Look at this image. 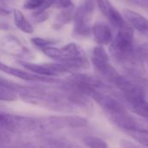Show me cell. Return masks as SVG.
Instances as JSON below:
<instances>
[{"instance_id":"cell-2","label":"cell","mask_w":148,"mask_h":148,"mask_svg":"<svg viewBox=\"0 0 148 148\" xmlns=\"http://www.w3.org/2000/svg\"><path fill=\"white\" fill-rule=\"evenodd\" d=\"M91 60L95 69L109 82H113L119 75L115 69L110 64L108 55L102 46L95 47L93 49Z\"/></svg>"},{"instance_id":"cell-8","label":"cell","mask_w":148,"mask_h":148,"mask_svg":"<svg viewBox=\"0 0 148 148\" xmlns=\"http://www.w3.org/2000/svg\"><path fill=\"white\" fill-rule=\"evenodd\" d=\"M92 32L95 41L101 45H108L113 42L114 36L111 29L105 23H95L92 28Z\"/></svg>"},{"instance_id":"cell-18","label":"cell","mask_w":148,"mask_h":148,"mask_svg":"<svg viewBox=\"0 0 148 148\" xmlns=\"http://www.w3.org/2000/svg\"><path fill=\"white\" fill-rule=\"evenodd\" d=\"M44 1L45 0H28L27 3L24 4V8L29 10L37 9L44 4Z\"/></svg>"},{"instance_id":"cell-5","label":"cell","mask_w":148,"mask_h":148,"mask_svg":"<svg viewBox=\"0 0 148 148\" xmlns=\"http://www.w3.org/2000/svg\"><path fill=\"white\" fill-rule=\"evenodd\" d=\"M122 15L126 22L134 29V30L135 29L140 33L148 36L147 18H146L143 15L130 9H124L122 11Z\"/></svg>"},{"instance_id":"cell-3","label":"cell","mask_w":148,"mask_h":148,"mask_svg":"<svg viewBox=\"0 0 148 148\" xmlns=\"http://www.w3.org/2000/svg\"><path fill=\"white\" fill-rule=\"evenodd\" d=\"M93 100L108 114H115L126 113V108L123 104L110 94L102 92H95L90 95Z\"/></svg>"},{"instance_id":"cell-9","label":"cell","mask_w":148,"mask_h":148,"mask_svg":"<svg viewBox=\"0 0 148 148\" xmlns=\"http://www.w3.org/2000/svg\"><path fill=\"white\" fill-rule=\"evenodd\" d=\"M0 48L3 52L12 56H21L25 52L24 47L18 42V40L9 36L1 40Z\"/></svg>"},{"instance_id":"cell-11","label":"cell","mask_w":148,"mask_h":148,"mask_svg":"<svg viewBox=\"0 0 148 148\" xmlns=\"http://www.w3.org/2000/svg\"><path fill=\"white\" fill-rule=\"evenodd\" d=\"M14 22H15L16 26L25 33L29 34L34 31L32 25L26 19L24 15L20 10H14Z\"/></svg>"},{"instance_id":"cell-19","label":"cell","mask_w":148,"mask_h":148,"mask_svg":"<svg viewBox=\"0 0 148 148\" xmlns=\"http://www.w3.org/2000/svg\"><path fill=\"white\" fill-rule=\"evenodd\" d=\"M32 42L36 46H38L40 48H42V49H44L46 47H49V44L54 43V42H50V41H48V40H45V39H42V38H39V37L33 38L32 39Z\"/></svg>"},{"instance_id":"cell-6","label":"cell","mask_w":148,"mask_h":148,"mask_svg":"<svg viewBox=\"0 0 148 148\" xmlns=\"http://www.w3.org/2000/svg\"><path fill=\"white\" fill-rule=\"evenodd\" d=\"M0 70L8 74V75H10L12 76L20 78V79H23L25 81L37 82H56L54 79L41 76V75L33 74L31 72H27V71L14 68V67H10V66L3 64L2 62H0Z\"/></svg>"},{"instance_id":"cell-10","label":"cell","mask_w":148,"mask_h":148,"mask_svg":"<svg viewBox=\"0 0 148 148\" xmlns=\"http://www.w3.org/2000/svg\"><path fill=\"white\" fill-rule=\"evenodd\" d=\"M18 86L16 84L0 78V101H12L17 98Z\"/></svg>"},{"instance_id":"cell-13","label":"cell","mask_w":148,"mask_h":148,"mask_svg":"<svg viewBox=\"0 0 148 148\" xmlns=\"http://www.w3.org/2000/svg\"><path fill=\"white\" fill-rule=\"evenodd\" d=\"M109 23L118 29L123 27L124 25L127 24V22L123 16V15L114 7L112 8V10L108 12V14L106 16Z\"/></svg>"},{"instance_id":"cell-14","label":"cell","mask_w":148,"mask_h":148,"mask_svg":"<svg viewBox=\"0 0 148 148\" xmlns=\"http://www.w3.org/2000/svg\"><path fill=\"white\" fill-rule=\"evenodd\" d=\"M129 108L134 114L145 119L146 121H148V101L147 99L142 100L138 103L130 106Z\"/></svg>"},{"instance_id":"cell-16","label":"cell","mask_w":148,"mask_h":148,"mask_svg":"<svg viewBox=\"0 0 148 148\" xmlns=\"http://www.w3.org/2000/svg\"><path fill=\"white\" fill-rule=\"evenodd\" d=\"M102 14L106 16L114 7L109 0H95Z\"/></svg>"},{"instance_id":"cell-17","label":"cell","mask_w":148,"mask_h":148,"mask_svg":"<svg viewBox=\"0 0 148 148\" xmlns=\"http://www.w3.org/2000/svg\"><path fill=\"white\" fill-rule=\"evenodd\" d=\"M136 54L141 62L142 61L148 62V43H145L141 45L136 51Z\"/></svg>"},{"instance_id":"cell-15","label":"cell","mask_w":148,"mask_h":148,"mask_svg":"<svg viewBox=\"0 0 148 148\" xmlns=\"http://www.w3.org/2000/svg\"><path fill=\"white\" fill-rule=\"evenodd\" d=\"M83 143L88 148H108L105 140L95 136H86L83 139Z\"/></svg>"},{"instance_id":"cell-1","label":"cell","mask_w":148,"mask_h":148,"mask_svg":"<svg viewBox=\"0 0 148 148\" xmlns=\"http://www.w3.org/2000/svg\"><path fill=\"white\" fill-rule=\"evenodd\" d=\"M39 127V123L36 120L0 112V131L24 134L34 131Z\"/></svg>"},{"instance_id":"cell-12","label":"cell","mask_w":148,"mask_h":148,"mask_svg":"<svg viewBox=\"0 0 148 148\" xmlns=\"http://www.w3.org/2000/svg\"><path fill=\"white\" fill-rule=\"evenodd\" d=\"M125 132L140 145L148 147V130L143 128H132L125 130Z\"/></svg>"},{"instance_id":"cell-7","label":"cell","mask_w":148,"mask_h":148,"mask_svg":"<svg viewBox=\"0 0 148 148\" xmlns=\"http://www.w3.org/2000/svg\"><path fill=\"white\" fill-rule=\"evenodd\" d=\"M94 4L91 1L86 2L84 5L80 7L75 14V29L80 34H87L89 31L88 19L92 15Z\"/></svg>"},{"instance_id":"cell-4","label":"cell","mask_w":148,"mask_h":148,"mask_svg":"<svg viewBox=\"0 0 148 148\" xmlns=\"http://www.w3.org/2000/svg\"><path fill=\"white\" fill-rule=\"evenodd\" d=\"M47 123L49 127L54 128L63 127H87L88 120L76 115H64V116H51L48 118Z\"/></svg>"}]
</instances>
